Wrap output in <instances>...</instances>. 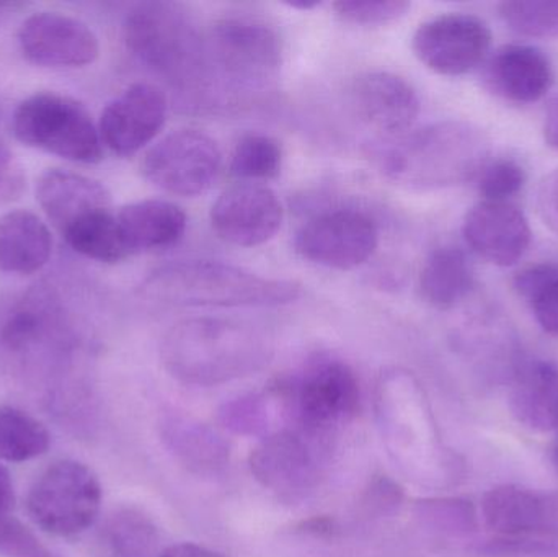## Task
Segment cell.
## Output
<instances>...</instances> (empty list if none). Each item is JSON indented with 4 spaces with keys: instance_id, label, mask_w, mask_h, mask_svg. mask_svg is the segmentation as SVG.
Segmentation results:
<instances>
[{
    "instance_id": "4dcf8cb0",
    "label": "cell",
    "mask_w": 558,
    "mask_h": 557,
    "mask_svg": "<svg viewBox=\"0 0 558 557\" xmlns=\"http://www.w3.org/2000/svg\"><path fill=\"white\" fill-rule=\"evenodd\" d=\"M415 517L426 530L448 538H465L477 529L474 506L459 497L418 500Z\"/></svg>"
},
{
    "instance_id": "ab89813d",
    "label": "cell",
    "mask_w": 558,
    "mask_h": 557,
    "mask_svg": "<svg viewBox=\"0 0 558 557\" xmlns=\"http://www.w3.org/2000/svg\"><path fill=\"white\" fill-rule=\"evenodd\" d=\"M26 173L10 147L0 140V206L16 202L25 192Z\"/></svg>"
},
{
    "instance_id": "9c48e42d",
    "label": "cell",
    "mask_w": 558,
    "mask_h": 557,
    "mask_svg": "<svg viewBox=\"0 0 558 557\" xmlns=\"http://www.w3.org/2000/svg\"><path fill=\"white\" fill-rule=\"evenodd\" d=\"M330 448L331 438L289 425L262 438L252 450L248 467L265 489L282 499H298L324 480Z\"/></svg>"
},
{
    "instance_id": "8d00e7d4",
    "label": "cell",
    "mask_w": 558,
    "mask_h": 557,
    "mask_svg": "<svg viewBox=\"0 0 558 557\" xmlns=\"http://www.w3.org/2000/svg\"><path fill=\"white\" fill-rule=\"evenodd\" d=\"M0 557H59L15 517H0Z\"/></svg>"
},
{
    "instance_id": "3957f363",
    "label": "cell",
    "mask_w": 558,
    "mask_h": 557,
    "mask_svg": "<svg viewBox=\"0 0 558 557\" xmlns=\"http://www.w3.org/2000/svg\"><path fill=\"white\" fill-rule=\"evenodd\" d=\"M490 143L474 124L446 120L402 134L377 153L380 172L413 190H439L477 179Z\"/></svg>"
},
{
    "instance_id": "9a60e30c",
    "label": "cell",
    "mask_w": 558,
    "mask_h": 557,
    "mask_svg": "<svg viewBox=\"0 0 558 557\" xmlns=\"http://www.w3.org/2000/svg\"><path fill=\"white\" fill-rule=\"evenodd\" d=\"M19 45L29 62L45 68H85L100 55L90 26L59 12L29 15L20 26Z\"/></svg>"
},
{
    "instance_id": "52a82bcc",
    "label": "cell",
    "mask_w": 558,
    "mask_h": 557,
    "mask_svg": "<svg viewBox=\"0 0 558 557\" xmlns=\"http://www.w3.org/2000/svg\"><path fill=\"white\" fill-rule=\"evenodd\" d=\"M20 143L65 160L97 164L104 159V143L84 105L68 95L39 92L25 98L12 118Z\"/></svg>"
},
{
    "instance_id": "ac0fdd59",
    "label": "cell",
    "mask_w": 558,
    "mask_h": 557,
    "mask_svg": "<svg viewBox=\"0 0 558 557\" xmlns=\"http://www.w3.org/2000/svg\"><path fill=\"white\" fill-rule=\"evenodd\" d=\"M462 235L482 261L511 267L526 254L533 232L526 215L514 203L482 199L465 215Z\"/></svg>"
},
{
    "instance_id": "bcb514c9",
    "label": "cell",
    "mask_w": 558,
    "mask_h": 557,
    "mask_svg": "<svg viewBox=\"0 0 558 557\" xmlns=\"http://www.w3.org/2000/svg\"><path fill=\"white\" fill-rule=\"evenodd\" d=\"M20 9H23V3L0 2V25H3L10 16L15 15Z\"/></svg>"
},
{
    "instance_id": "8992f818",
    "label": "cell",
    "mask_w": 558,
    "mask_h": 557,
    "mask_svg": "<svg viewBox=\"0 0 558 557\" xmlns=\"http://www.w3.org/2000/svg\"><path fill=\"white\" fill-rule=\"evenodd\" d=\"M123 36L128 49L157 74L179 82L202 77L205 41L183 7L141 3L128 13Z\"/></svg>"
},
{
    "instance_id": "d6986e66",
    "label": "cell",
    "mask_w": 558,
    "mask_h": 557,
    "mask_svg": "<svg viewBox=\"0 0 558 557\" xmlns=\"http://www.w3.org/2000/svg\"><path fill=\"white\" fill-rule=\"evenodd\" d=\"M554 65L543 49L531 45H505L484 62V85L510 104H536L554 85Z\"/></svg>"
},
{
    "instance_id": "7bdbcfd3",
    "label": "cell",
    "mask_w": 558,
    "mask_h": 557,
    "mask_svg": "<svg viewBox=\"0 0 558 557\" xmlns=\"http://www.w3.org/2000/svg\"><path fill=\"white\" fill-rule=\"evenodd\" d=\"M15 502V493H13V481L9 470L0 464V517L9 516Z\"/></svg>"
},
{
    "instance_id": "7c38bea8",
    "label": "cell",
    "mask_w": 558,
    "mask_h": 557,
    "mask_svg": "<svg viewBox=\"0 0 558 557\" xmlns=\"http://www.w3.org/2000/svg\"><path fill=\"white\" fill-rule=\"evenodd\" d=\"M412 48L429 71L446 77H459L474 71L488 58L490 26L471 13H442L418 26Z\"/></svg>"
},
{
    "instance_id": "f1b7e54d",
    "label": "cell",
    "mask_w": 558,
    "mask_h": 557,
    "mask_svg": "<svg viewBox=\"0 0 558 557\" xmlns=\"http://www.w3.org/2000/svg\"><path fill=\"white\" fill-rule=\"evenodd\" d=\"M51 437L45 425L15 408H0V460L23 463L48 451Z\"/></svg>"
},
{
    "instance_id": "e575fe53",
    "label": "cell",
    "mask_w": 558,
    "mask_h": 557,
    "mask_svg": "<svg viewBox=\"0 0 558 557\" xmlns=\"http://www.w3.org/2000/svg\"><path fill=\"white\" fill-rule=\"evenodd\" d=\"M526 180V170L518 160L498 157L485 164L475 182L484 202H510L524 189Z\"/></svg>"
},
{
    "instance_id": "1f68e13d",
    "label": "cell",
    "mask_w": 558,
    "mask_h": 557,
    "mask_svg": "<svg viewBox=\"0 0 558 557\" xmlns=\"http://www.w3.org/2000/svg\"><path fill=\"white\" fill-rule=\"evenodd\" d=\"M282 150L277 140L265 134L242 137L232 154V175L244 182L257 183L279 175Z\"/></svg>"
},
{
    "instance_id": "d4e9b609",
    "label": "cell",
    "mask_w": 558,
    "mask_h": 557,
    "mask_svg": "<svg viewBox=\"0 0 558 557\" xmlns=\"http://www.w3.org/2000/svg\"><path fill=\"white\" fill-rule=\"evenodd\" d=\"M510 411L530 431H558V366L549 362L524 365L511 386Z\"/></svg>"
},
{
    "instance_id": "7402d4cb",
    "label": "cell",
    "mask_w": 558,
    "mask_h": 557,
    "mask_svg": "<svg viewBox=\"0 0 558 557\" xmlns=\"http://www.w3.org/2000/svg\"><path fill=\"white\" fill-rule=\"evenodd\" d=\"M160 437L170 453L199 476H215L229 463L231 447L215 428L205 422L182 414L169 412L160 422Z\"/></svg>"
},
{
    "instance_id": "277c9868",
    "label": "cell",
    "mask_w": 558,
    "mask_h": 557,
    "mask_svg": "<svg viewBox=\"0 0 558 557\" xmlns=\"http://www.w3.org/2000/svg\"><path fill=\"white\" fill-rule=\"evenodd\" d=\"M141 291L147 300L169 306L277 307L299 300L302 287L222 262L183 261L157 268Z\"/></svg>"
},
{
    "instance_id": "2e32d148",
    "label": "cell",
    "mask_w": 558,
    "mask_h": 557,
    "mask_svg": "<svg viewBox=\"0 0 558 557\" xmlns=\"http://www.w3.org/2000/svg\"><path fill=\"white\" fill-rule=\"evenodd\" d=\"M166 118V94L156 85L137 82L105 107L98 124L101 143L117 156H133L160 133Z\"/></svg>"
},
{
    "instance_id": "6da1fadb",
    "label": "cell",
    "mask_w": 558,
    "mask_h": 557,
    "mask_svg": "<svg viewBox=\"0 0 558 557\" xmlns=\"http://www.w3.org/2000/svg\"><path fill=\"white\" fill-rule=\"evenodd\" d=\"M374 409L387 457L405 480L428 489L456 483L461 464L442 444L425 391L412 373L386 370L377 382Z\"/></svg>"
},
{
    "instance_id": "603a6c76",
    "label": "cell",
    "mask_w": 558,
    "mask_h": 557,
    "mask_svg": "<svg viewBox=\"0 0 558 557\" xmlns=\"http://www.w3.org/2000/svg\"><path fill=\"white\" fill-rule=\"evenodd\" d=\"M117 219L130 255L170 247L186 231L185 211L166 199L131 203L118 213Z\"/></svg>"
},
{
    "instance_id": "f6af8a7d",
    "label": "cell",
    "mask_w": 558,
    "mask_h": 557,
    "mask_svg": "<svg viewBox=\"0 0 558 557\" xmlns=\"http://www.w3.org/2000/svg\"><path fill=\"white\" fill-rule=\"evenodd\" d=\"M543 133L547 146L558 150V100L554 101L547 110Z\"/></svg>"
},
{
    "instance_id": "836d02e7",
    "label": "cell",
    "mask_w": 558,
    "mask_h": 557,
    "mask_svg": "<svg viewBox=\"0 0 558 557\" xmlns=\"http://www.w3.org/2000/svg\"><path fill=\"white\" fill-rule=\"evenodd\" d=\"M275 402L270 391L267 395L252 392L239 396L221 405L218 412L219 424L232 434L265 438L271 434V405Z\"/></svg>"
},
{
    "instance_id": "5bb4252c",
    "label": "cell",
    "mask_w": 558,
    "mask_h": 557,
    "mask_svg": "<svg viewBox=\"0 0 558 557\" xmlns=\"http://www.w3.org/2000/svg\"><path fill=\"white\" fill-rule=\"evenodd\" d=\"M284 209L274 190L242 182L225 190L211 208L216 234L238 247H257L278 234Z\"/></svg>"
},
{
    "instance_id": "44dd1931",
    "label": "cell",
    "mask_w": 558,
    "mask_h": 557,
    "mask_svg": "<svg viewBox=\"0 0 558 557\" xmlns=\"http://www.w3.org/2000/svg\"><path fill=\"white\" fill-rule=\"evenodd\" d=\"M36 199L61 234L85 216L110 209L111 202L110 193L97 180L61 169L39 177Z\"/></svg>"
},
{
    "instance_id": "f35d334b",
    "label": "cell",
    "mask_w": 558,
    "mask_h": 557,
    "mask_svg": "<svg viewBox=\"0 0 558 557\" xmlns=\"http://www.w3.org/2000/svg\"><path fill=\"white\" fill-rule=\"evenodd\" d=\"M45 316L35 306L16 310L3 327V342L9 349L25 350L41 337Z\"/></svg>"
},
{
    "instance_id": "4316f807",
    "label": "cell",
    "mask_w": 558,
    "mask_h": 557,
    "mask_svg": "<svg viewBox=\"0 0 558 557\" xmlns=\"http://www.w3.org/2000/svg\"><path fill=\"white\" fill-rule=\"evenodd\" d=\"M104 542L113 557H160L166 549L156 522L131 506L118 507L108 516Z\"/></svg>"
},
{
    "instance_id": "cb8c5ba5",
    "label": "cell",
    "mask_w": 558,
    "mask_h": 557,
    "mask_svg": "<svg viewBox=\"0 0 558 557\" xmlns=\"http://www.w3.org/2000/svg\"><path fill=\"white\" fill-rule=\"evenodd\" d=\"M52 235L32 211L13 209L0 216V271L33 275L49 262Z\"/></svg>"
},
{
    "instance_id": "f546056e",
    "label": "cell",
    "mask_w": 558,
    "mask_h": 557,
    "mask_svg": "<svg viewBox=\"0 0 558 557\" xmlns=\"http://www.w3.org/2000/svg\"><path fill=\"white\" fill-rule=\"evenodd\" d=\"M514 290L527 301L541 329L558 337V262L524 268L514 278Z\"/></svg>"
},
{
    "instance_id": "e0dca14e",
    "label": "cell",
    "mask_w": 558,
    "mask_h": 557,
    "mask_svg": "<svg viewBox=\"0 0 558 557\" xmlns=\"http://www.w3.org/2000/svg\"><path fill=\"white\" fill-rule=\"evenodd\" d=\"M485 526L497 543L527 545L531 538L553 532L558 523V500L514 484L494 487L482 499Z\"/></svg>"
},
{
    "instance_id": "ee69618b",
    "label": "cell",
    "mask_w": 558,
    "mask_h": 557,
    "mask_svg": "<svg viewBox=\"0 0 558 557\" xmlns=\"http://www.w3.org/2000/svg\"><path fill=\"white\" fill-rule=\"evenodd\" d=\"M301 530L307 535L333 536V533L337 532V522L327 517H315V519L302 523Z\"/></svg>"
},
{
    "instance_id": "7dc6e473",
    "label": "cell",
    "mask_w": 558,
    "mask_h": 557,
    "mask_svg": "<svg viewBox=\"0 0 558 557\" xmlns=\"http://www.w3.org/2000/svg\"><path fill=\"white\" fill-rule=\"evenodd\" d=\"M553 457H554V463H556V467L558 468V435H557L556 444H554Z\"/></svg>"
},
{
    "instance_id": "b9f144b4",
    "label": "cell",
    "mask_w": 558,
    "mask_h": 557,
    "mask_svg": "<svg viewBox=\"0 0 558 557\" xmlns=\"http://www.w3.org/2000/svg\"><path fill=\"white\" fill-rule=\"evenodd\" d=\"M160 557H229L206 546L196 543H179V545L167 546Z\"/></svg>"
},
{
    "instance_id": "83f0119b",
    "label": "cell",
    "mask_w": 558,
    "mask_h": 557,
    "mask_svg": "<svg viewBox=\"0 0 558 557\" xmlns=\"http://www.w3.org/2000/svg\"><path fill=\"white\" fill-rule=\"evenodd\" d=\"M62 235L71 249L92 261L117 264L130 257L117 215L110 209L85 216L81 221L69 226Z\"/></svg>"
},
{
    "instance_id": "d590c367",
    "label": "cell",
    "mask_w": 558,
    "mask_h": 557,
    "mask_svg": "<svg viewBox=\"0 0 558 557\" xmlns=\"http://www.w3.org/2000/svg\"><path fill=\"white\" fill-rule=\"evenodd\" d=\"M410 9L403 0H338L333 10L343 22L353 25H386L405 15Z\"/></svg>"
},
{
    "instance_id": "ffe728a7",
    "label": "cell",
    "mask_w": 558,
    "mask_h": 557,
    "mask_svg": "<svg viewBox=\"0 0 558 557\" xmlns=\"http://www.w3.org/2000/svg\"><path fill=\"white\" fill-rule=\"evenodd\" d=\"M353 104L364 123L380 133L402 136L420 114L415 88L390 72H366L353 84Z\"/></svg>"
},
{
    "instance_id": "ba28073f",
    "label": "cell",
    "mask_w": 558,
    "mask_h": 557,
    "mask_svg": "<svg viewBox=\"0 0 558 557\" xmlns=\"http://www.w3.org/2000/svg\"><path fill=\"white\" fill-rule=\"evenodd\" d=\"M101 486L97 474L81 461L49 464L29 487L26 510L49 535L71 538L90 529L100 513Z\"/></svg>"
},
{
    "instance_id": "484cf974",
    "label": "cell",
    "mask_w": 558,
    "mask_h": 557,
    "mask_svg": "<svg viewBox=\"0 0 558 557\" xmlns=\"http://www.w3.org/2000/svg\"><path fill=\"white\" fill-rule=\"evenodd\" d=\"M420 294L436 310L458 306L474 287L468 255L458 247H439L429 254L420 271Z\"/></svg>"
},
{
    "instance_id": "30bf717a",
    "label": "cell",
    "mask_w": 558,
    "mask_h": 557,
    "mask_svg": "<svg viewBox=\"0 0 558 557\" xmlns=\"http://www.w3.org/2000/svg\"><path fill=\"white\" fill-rule=\"evenodd\" d=\"M281 58L278 33L252 16L219 20L205 43L206 65H211L213 71L235 87L264 85L277 74Z\"/></svg>"
},
{
    "instance_id": "74e56055",
    "label": "cell",
    "mask_w": 558,
    "mask_h": 557,
    "mask_svg": "<svg viewBox=\"0 0 558 557\" xmlns=\"http://www.w3.org/2000/svg\"><path fill=\"white\" fill-rule=\"evenodd\" d=\"M405 494L402 486L392 477L376 476L369 481L361 496V509L367 517H387L402 506Z\"/></svg>"
},
{
    "instance_id": "d6a6232c",
    "label": "cell",
    "mask_w": 558,
    "mask_h": 557,
    "mask_svg": "<svg viewBox=\"0 0 558 557\" xmlns=\"http://www.w3.org/2000/svg\"><path fill=\"white\" fill-rule=\"evenodd\" d=\"M508 28L527 38L558 36V0H510L498 5Z\"/></svg>"
},
{
    "instance_id": "8fae6325",
    "label": "cell",
    "mask_w": 558,
    "mask_h": 557,
    "mask_svg": "<svg viewBox=\"0 0 558 557\" xmlns=\"http://www.w3.org/2000/svg\"><path fill=\"white\" fill-rule=\"evenodd\" d=\"M222 154L206 133L180 130L167 134L144 157V177L177 196H198L211 189L221 172Z\"/></svg>"
},
{
    "instance_id": "4fadbf2b",
    "label": "cell",
    "mask_w": 558,
    "mask_h": 557,
    "mask_svg": "<svg viewBox=\"0 0 558 557\" xmlns=\"http://www.w3.org/2000/svg\"><path fill=\"white\" fill-rule=\"evenodd\" d=\"M379 244V232L369 216L337 209L315 216L299 229L295 251L304 261L335 270H353L366 264Z\"/></svg>"
},
{
    "instance_id": "7a4b0ae2",
    "label": "cell",
    "mask_w": 558,
    "mask_h": 557,
    "mask_svg": "<svg viewBox=\"0 0 558 557\" xmlns=\"http://www.w3.org/2000/svg\"><path fill=\"white\" fill-rule=\"evenodd\" d=\"M274 355L264 332L219 317L173 324L160 343L163 368L183 385L218 386L260 372Z\"/></svg>"
},
{
    "instance_id": "60d3db41",
    "label": "cell",
    "mask_w": 558,
    "mask_h": 557,
    "mask_svg": "<svg viewBox=\"0 0 558 557\" xmlns=\"http://www.w3.org/2000/svg\"><path fill=\"white\" fill-rule=\"evenodd\" d=\"M537 211L544 225L558 235V170L541 182L537 190Z\"/></svg>"
},
{
    "instance_id": "5b68a950",
    "label": "cell",
    "mask_w": 558,
    "mask_h": 557,
    "mask_svg": "<svg viewBox=\"0 0 558 557\" xmlns=\"http://www.w3.org/2000/svg\"><path fill=\"white\" fill-rule=\"evenodd\" d=\"M268 391L291 427L318 437H333L360 411L356 373L343 360L331 356H317L299 372L275 379Z\"/></svg>"
}]
</instances>
